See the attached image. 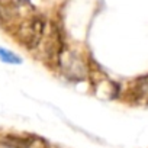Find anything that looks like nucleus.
I'll return each mask as SVG.
<instances>
[{
  "label": "nucleus",
  "instance_id": "f03ea898",
  "mask_svg": "<svg viewBox=\"0 0 148 148\" xmlns=\"http://www.w3.org/2000/svg\"><path fill=\"white\" fill-rule=\"evenodd\" d=\"M31 0H0V25L6 28L19 26L32 15Z\"/></svg>",
  "mask_w": 148,
  "mask_h": 148
},
{
  "label": "nucleus",
  "instance_id": "20e7f679",
  "mask_svg": "<svg viewBox=\"0 0 148 148\" xmlns=\"http://www.w3.org/2000/svg\"><path fill=\"white\" fill-rule=\"evenodd\" d=\"M64 52V39H62V32L60 29V26L52 22L51 25V31H49V38H48V44H47V55L49 60H54L57 64L61 58Z\"/></svg>",
  "mask_w": 148,
  "mask_h": 148
},
{
  "label": "nucleus",
  "instance_id": "0eeeda50",
  "mask_svg": "<svg viewBox=\"0 0 148 148\" xmlns=\"http://www.w3.org/2000/svg\"><path fill=\"white\" fill-rule=\"evenodd\" d=\"M10 148H26V147H22V145H9Z\"/></svg>",
  "mask_w": 148,
  "mask_h": 148
},
{
  "label": "nucleus",
  "instance_id": "7ed1b4c3",
  "mask_svg": "<svg viewBox=\"0 0 148 148\" xmlns=\"http://www.w3.org/2000/svg\"><path fill=\"white\" fill-rule=\"evenodd\" d=\"M58 65L62 68L64 74L68 79L73 80H82L87 76V68L86 64L82 61V58L74 54V52H67V55H61Z\"/></svg>",
  "mask_w": 148,
  "mask_h": 148
},
{
  "label": "nucleus",
  "instance_id": "39448f33",
  "mask_svg": "<svg viewBox=\"0 0 148 148\" xmlns=\"http://www.w3.org/2000/svg\"><path fill=\"white\" fill-rule=\"evenodd\" d=\"M134 96H135V100L138 102H148V76L144 77V79H139L135 84V89H134Z\"/></svg>",
  "mask_w": 148,
  "mask_h": 148
},
{
  "label": "nucleus",
  "instance_id": "423d86ee",
  "mask_svg": "<svg viewBox=\"0 0 148 148\" xmlns=\"http://www.w3.org/2000/svg\"><path fill=\"white\" fill-rule=\"evenodd\" d=\"M0 60L8 64H21L22 62V60L16 54H13L12 51L5 49V48H0Z\"/></svg>",
  "mask_w": 148,
  "mask_h": 148
},
{
  "label": "nucleus",
  "instance_id": "f257e3e1",
  "mask_svg": "<svg viewBox=\"0 0 148 148\" xmlns=\"http://www.w3.org/2000/svg\"><path fill=\"white\" fill-rule=\"evenodd\" d=\"M45 29H47L45 16L31 15L16 28V38L23 47L34 49L41 44L45 35Z\"/></svg>",
  "mask_w": 148,
  "mask_h": 148
}]
</instances>
